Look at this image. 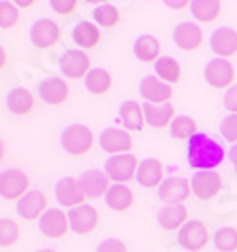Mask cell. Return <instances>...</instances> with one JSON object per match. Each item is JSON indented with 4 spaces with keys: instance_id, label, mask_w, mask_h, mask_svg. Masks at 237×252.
Returning a JSON list of instances; mask_svg holds the SVG:
<instances>
[{
    "instance_id": "6da1fadb",
    "label": "cell",
    "mask_w": 237,
    "mask_h": 252,
    "mask_svg": "<svg viewBox=\"0 0 237 252\" xmlns=\"http://www.w3.org/2000/svg\"><path fill=\"white\" fill-rule=\"evenodd\" d=\"M224 158V148L205 133H198L188 140V161L200 171H212Z\"/></svg>"
},
{
    "instance_id": "7a4b0ae2",
    "label": "cell",
    "mask_w": 237,
    "mask_h": 252,
    "mask_svg": "<svg viewBox=\"0 0 237 252\" xmlns=\"http://www.w3.org/2000/svg\"><path fill=\"white\" fill-rule=\"evenodd\" d=\"M63 148L72 154V156H84L88 154L93 144H95V137H93V131L88 126H82V124H74V126H68L63 131Z\"/></svg>"
},
{
    "instance_id": "3957f363",
    "label": "cell",
    "mask_w": 237,
    "mask_h": 252,
    "mask_svg": "<svg viewBox=\"0 0 237 252\" xmlns=\"http://www.w3.org/2000/svg\"><path fill=\"white\" fill-rule=\"evenodd\" d=\"M211 241L209 229L201 220H190L184 224V227H180L178 231V243L182 249L192 252L203 251Z\"/></svg>"
},
{
    "instance_id": "277c9868",
    "label": "cell",
    "mask_w": 237,
    "mask_h": 252,
    "mask_svg": "<svg viewBox=\"0 0 237 252\" xmlns=\"http://www.w3.org/2000/svg\"><path fill=\"white\" fill-rule=\"evenodd\" d=\"M138 159L133 154H122V156H112L106 165H104V173L110 177V180L124 184L127 180L135 177L138 173Z\"/></svg>"
},
{
    "instance_id": "5b68a950",
    "label": "cell",
    "mask_w": 237,
    "mask_h": 252,
    "mask_svg": "<svg viewBox=\"0 0 237 252\" xmlns=\"http://www.w3.org/2000/svg\"><path fill=\"white\" fill-rule=\"evenodd\" d=\"M31 178L19 169H8L0 175V193L4 199H23L29 193Z\"/></svg>"
},
{
    "instance_id": "8992f818",
    "label": "cell",
    "mask_w": 237,
    "mask_h": 252,
    "mask_svg": "<svg viewBox=\"0 0 237 252\" xmlns=\"http://www.w3.org/2000/svg\"><path fill=\"white\" fill-rule=\"evenodd\" d=\"M68 222H70V227L74 229L76 233L86 235V233H91V231H95L99 227L101 215L93 205H86L84 203V205H78L74 209H70Z\"/></svg>"
},
{
    "instance_id": "52a82bcc",
    "label": "cell",
    "mask_w": 237,
    "mask_h": 252,
    "mask_svg": "<svg viewBox=\"0 0 237 252\" xmlns=\"http://www.w3.org/2000/svg\"><path fill=\"white\" fill-rule=\"evenodd\" d=\"M236 66L228 59H212L205 68V80L211 88H232L236 82Z\"/></svg>"
},
{
    "instance_id": "ba28073f",
    "label": "cell",
    "mask_w": 237,
    "mask_h": 252,
    "mask_svg": "<svg viewBox=\"0 0 237 252\" xmlns=\"http://www.w3.org/2000/svg\"><path fill=\"white\" fill-rule=\"evenodd\" d=\"M101 148L112 156H122L133 150V137L127 133V129L108 127L101 133Z\"/></svg>"
},
{
    "instance_id": "9c48e42d",
    "label": "cell",
    "mask_w": 237,
    "mask_h": 252,
    "mask_svg": "<svg viewBox=\"0 0 237 252\" xmlns=\"http://www.w3.org/2000/svg\"><path fill=\"white\" fill-rule=\"evenodd\" d=\"M31 40L40 50H50L61 42V27L51 19H38L31 29Z\"/></svg>"
},
{
    "instance_id": "30bf717a",
    "label": "cell",
    "mask_w": 237,
    "mask_h": 252,
    "mask_svg": "<svg viewBox=\"0 0 237 252\" xmlns=\"http://www.w3.org/2000/svg\"><path fill=\"white\" fill-rule=\"evenodd\" d=\"M63 74H67L72 80H80V78H88L91 72V59L84 50H68L59 61Z\"/></svg>"
},
{
    "instance_id": "8fae6325",
    "label": "cell",
    "mask_w": 237,
    "mask_h": 252,
    "mask_svg": "<svg viewBox=\"0 0 237 252\" xmlns=\"http://www.w3.org/2000/svg\"><path fill=\"white\" fill-rule=\"evenodd\" d=\"M80 186L84 189L86 197L99 199V197L108 193V189H110V177L106 173L99 171V169H91V171H86L80 177Z\"/></svg>"
},
{
    "instance_id": "7c38bea8",
    "label": "cell",
    "mask_w": 237,
    "mask_h": 252,
    "mask_svg": "<svg viewBox=\"0 0 237 252\" xmlns=\"http://www.w3.org/2000/svg\"><path fill=\"white\" fill-rule=\"evenodd\" d=\"M68 216L61 209H48L46 215L40 218V231L51 239H61L68 231Z\"/></svg>"
},
{
    "instance_id": "4fadbf2b",
    "label": "cell",
    "mask_w": 237,
    "mask_h": 252,
    "mask_svg": "<svg viewBox=\"0 0 237 252\" xmlns=\"http://www.w3.org/2000/svg\"><path fill=\"white\" fill-rule=\"evenodd\" d=\"M140 95L152 104H163L173 97V88L158 76H146L140 84Z\"/></svg>"
},
{
    "instance_id": "5bb4252c",
    "label": "cell",
    "mask_w": 237,
    "mask_h": 252,
    "mask_svg": "<svg viewBox=\"0 0 237 252\" xmlns=\"http://www.w3.org/2000/svg\"><path fill=\"white\" fill-rule=\"evenodd\" d=\"M222 188V177L214 171H200L192 178V191L200 199H211Z\"/></svg>"
},
{
    "instance_id": "9a60e30c",
    "label": "cell",
    "mask_w": 237,
    "mask_h": 252,
    "mask_svg": "<svg viewBox=\"0 0 237 252\" xmlns=\"http://www.w3.org/2000/svg\"><path fill=\"white\" fill-rule=\"evenodd\" d=\"M192 186L186 178H167L160 186V199L167 205H182L190 197Z\"/></svg>"
},
{
    "instance_id": "2e32d148",
    "label": "cell",
    "mask_w": 237,
    "mask_h": 252,
    "mask_svg": "<svg viewBox=\"0 0 237 252\" xmlns=\"http://www.w3.org/2000/svg\"><path fill=\"white\" fill-rule=\"evenodd\" d=\"M57 201L61 203L63 207H78V205H84L86 201V193L80 186V180H76L72 177L61 178L57 182Z\"/></svg>"
},
{
    "instance_id": "e0dca14e",
    "label": "cell",
    "mask_w": 237,
    "mask_h": 252,
    "mask_svg": "<svg viewBox=\"0 0 237 252\" xmlns=\"http://www.w3.org/2000/svg\"><path fill=\"white\" fill-rule=\"evenodd\" d=\"M46 209H48V197L40 189L29 191L25 197L19 199V203H17V213L25 220H36L38 216L42 218L46 215Z\"/></svg>"
},
{
    "instance_id": "ac0fdd59",
    "label": "cell",
    "mask_w": 237,
    "mask_h": 252,
    "mask_svg": "<svg viewBox=\"0 0 237 252\" xmlns=\"http://www.w3.org/2000/svg\"><path fill=\"white\" fill-rule=\"evenodd\" d=\"M211 48L216 55H220V59L232 57L237 53V31L230 27H220L218 31H214L211 36Z\"/></svg>"
},
{
    "instance_id": "d6986e66",
    "label": "cell",
    "mask_w": 237,
    "mask_h": 252,
    "mask_svg": "<svg viewBox=\"0 0 237 252\" xmlns=\"http://www.w3.org/2000/svg\"><path fill=\"white\" fill-rule=\"evenodd\" d=\"M40 97L48 104H63L70 97V88L63 78H48L40 84Z\"/></svg>"
},
{
    "instance_id": "ffe728a7",
    "label": "cell",
    "mask_w": 237,
    "mask_h": 252,
    "mask_svg": "<svg viewBox=\"0 0 237 252\" xmlns=\"http://www.w3.org/2000/svg\"><path fill=\"white\" fill-rule=\"evenodd\" d=\"M144 116H146V124L156 129L162 127H171L175 122V106L171 102H163V104H152V102H144Z\"/></svg>"
},
{
    "instance_id": "44dd1931",
    "label": "cell",
    "mask_w": 237,
    "mask_h": 252,
    "mask_svg": "<svg viewBox=\"0 0 237 252\" xmlns=\"http://www.w3.org/2000/svg\"><path fill=\"white\" fill-rule=\"evenodd\" d=\"M175 44L184 51L198 50L203 44V31L196 23H180L175 29Z\"/></svg>"
},
{
    "instance_id": "7402d4cb",
    "label": "cell",
    "mask_w": 237,
    "mask_h": 252,
    "mask_svg": "<svg viewBox=\"0 0 237 252\" xmlns=\"http://www.w3.org/2000/svg\"><path fill=\"white\" fill-rule=\"evenodd\" d=\"M137 180L142 188H156L162 186L163 182V165L160 159L156 158H148L142 163L138 165Z\"/></svg>"
},
{
    "instance_id": "603a6c76",
    "label": "cell",
    "mask_w": 237,
    "mask_h": 252,
    "mask_svg": "<svg viewBox=\"0 0 237 252\" xmlns=\"http://www.w3.org/2000/svg\"><path fill=\"white\" fill-rule=\"evenodd\" d=\"M8 108H10V112L15 114V116H27V114H31L34 110V106H36V99H34V95L25 88H15L12 89L10 93H8Z\"/></svg>"
},
{
    "instance_id": "cb8c5ba5",
    "label": "cell",
    "mask_w": 237,
    "mask_h": 252,
    "mask_svg": "<svg viewBox=\"0 0 237 252\" xmlns=\"http://www.w3.org/2000/svg\"><path fill=\"white\" fill-rule=\"evenodd\" d=\"M72 40L84 50H95L102 40L99 27L89 21H80L72 31Z\"/></svg>"
},
{
    "instance_id": "d4e9b609",
    "label": "cell",
    "mask_w": 237,
    "mask_h": 252,
    "mask_svg": "<svg viewBox=\"0 0 237 252\" xmlns=\"http://www.w3.org/2000/svg\"><path fill=\"white\" fill-rule=\"evenodd\" d=\"M158 222L163 229H178L188 222V209L184 205H165L158 213Z\"/></svg>"
},
{
    "instance_id": "484cf974",
    "label": "cell",
    "mask_w": 237,
    "mask_h": 252,
    "mask_svg": "<svg viewBox=\"0 0 237 252\" xmlns=\"http://www.w3.org/2000/svg\"><path fill=\"white\" fill-rule=\"evenodd\" d=\"M135 55L138 57V61H142V63H158L162 57V44H160V40L156 36H152V34H142V36L137 38V42H135Z\"/></svg>"
},
{
    "instance_id": "4316f807",
    "label": "cell",
    "mask_w": 237,
    "mask_h": 252,
    "mask_svg": "<svg viewBox=\"0 0 237 252\" xmlns=\"http://www.w3.org/2000/svg\"><path fill=\"white\" fill-rule=\"evenodd\" d=\"M120 118L127 131H140L144 127V108L137 101H127L120 108Z\"/></svg>"
},
{
    "instance_id": "83f0119b",
    "label": "cell",
    "mask_w": 237,
    "mask_h": 252,
    "mask_svg": "<svg viewBox=\"0 0 237 252\" xmlns=\"http://www.w3.org/2000/svg\"><path fill=\"white\" fill-rule=\"evenodd\" d=\"M192 13L198 21H203V23H212L220 17V12H222V4L218 0H196L192 2Z\"/></svg>"
},
{
    "instance_id": "f1b7e54d",
    "label": "cell",
    "mask_w": 237,
    "mask_h": 252,
    "mask_svg": "<svg viewBox=\"0 0 237 252\" xmlns=\"http://www.w3.org/2000/svg\"><path fill=\"white\" fill-rule=\"evenodd\" d=\"M108 207L114 211H127L133 205V191L127 188L125 184H114L104 195Z\"/></svg>"
},
{
    "instance_id": "f546056e",
    "label": "cell",
    "mask_w": 237,
    "mask_h": 252,
    "mask_svg": "<svg viewBox=\"0 0 237 252\" xmlns=\"http://www.w3.org/2000/svg\"><path fill=\"white\" fill-rule=\"evenodd\" d=\"M86 88L95 95H104L112 88V76L106 68H93L86 78Z\"/></svg>"
},
{
    "instance_id": "4dcf8cb0",
    "label": "cell",
    "mask_w": 237,
    "mask_h": 252,
    "mask_svg": "<svg viewBox=\"0 0 237 252\" xmlns=\"http://www.w3.org/2000/svg\"><path fill=\"white\" fill-rule=\"evenodd\" d=\"M169 133H171L173 139L190 140L194 135H198V124L190 116H178V118H175V122L171 124V127H169Z\"/></svg>"
},
{
    "instance_id": "1f68e13d",
    "label": "cell",
    "mask_w": 237,
    "mask_h": 252,
    "mask_svg": "<svg viewBox=\"0 0 237 252\" xmlns=\"http://www.w3.org/2000/svg\"><path fill=\"white\" fill-rule=\"evenodd\" d=\"M156 72H158V78H162L163 82L167 84H176L180 80V74H182V68L178 61H175L173 57H162L158 63H156Z\"/></svg>"
},
{
    "instance_id": "d6a6232c",
    "label": "cell",
    "mask_w": 237,
    "mask_h": 252,
    "mask_svg": "<svg viewBox=\"0 0 237 252\" xmlns=\"http://www.w3.org/2000/svg\"><path fill=\"white\" fill-rule=\"evenodd\" d=\"M93 17H95V21L101 27H108V29L120 23V12L112 4H102L99 8H95L93 10Z\"/></svg>"
},
{
    "instance_id": "836d02e7",
    "label": "cell",
    "mask_w": 237,
    "mask_h": 252,
    "mask_svg": "<svg viewBox=\"0 0 237 252\" xmlns=\"http://www.w3.org/2000/svg\"><path fill=\"white\" fill-rule=\"evenodd\" d=\"M214 245L220 252L237 251V229L234 227H222L214 235Z\"/></svg>"
},
{
    "instance_id": "e575fe53",
    "label": "cell",
    "mask_w": 237,
    "mask_h": 252,
    "mask_svg": "<svg viewBox=\"0 0 237 252\" xmlns=\"http://www.w3.org/2000/svg\"><path fill=\"white\" fill-rule=\"evenodd\" d=\"M19 19H21V13L17 10V4L2 0L0 2V27L2 29H13L19 23Z\"/></svg>"
},
{
    "instance_id": "d590c367",
    "label": "cell",
    "mask_w": 237,
    "mask_h": 252,
    "mask_svg": "<svg viewBox=\"0 0 237 252\" xmlns=\"http://www.w3.org/2000/svg\"><path fill=\"white\" fill-rule=\"evenodd\" d=\"M17 239H19V226L13 220L2 218L0 220V245L12 247L13 243H17Z\"/></svg>"
},
{
    "instance_id": "8d00e7d4",
    "label": "cell",
    "mask_w": 237,
    "mask_h": 252,
    "mask_svg": "<svg viewBox=\"0 0 237 252\" xmlns=\"http://www.w3.org/2000/svg\"><path fill=\"white\" fill-rule=\"evenodd\" d=\"M220 133L226 140L237 144V114H230L220 124Z\"/></svg>"
},
{
    "instance_id": "74e56055",
    "label": "cell",
    "mask_w": 237,
    "mask_h": 252,
    "mask_svg": "<svg viewBox=\"0 0 237 252\" xmlns=\"http://www.w3.org/2000/svg\"><path fill=\"white\" fill-rule=\"evenodd\" d=\"M97 252H129V249L122 239L110 237V239H104L101 243Z\"/></svg>"
},
{
    "instance_id": "f35d334b",
    "label": "cell",
    "mask_w": 237,
    "mask_h": 252,
    "mask_svg": "<svg viewBox=\"0 0 237 252\" xmlns=\"http://www.w3.org/2000/svg\"><path fill=\"white\" fill-rule=\"evenodd\" d=\"M76 6H78L76 0H53V2H51V8L57 13H61V15H70V13H74Z\"/></svg>"
},
{
    "instance_id": "ab89813d",
    "label": "cell",
    "mask_w": 237,
    "mask_h": 252,
    "mask_svg": "<svg viewBox=\"0 0 237 252\" xmlns=\"http://www.w3.org/2000/svg\"><path fill=\"white\" fill-rule=\"evenodd\" d=\"M224 106L226 110H230L232 114H237V86L230 88L224 95Z\"/></svg>"
},
{
    "instance_id": "60d3db41",
    "label": "cell",
    "mask_w": 237,
    "mask_h": 252,
    "mask_svg": "<svg viewBox=\"0 0 237 252\" xmlns=\"http://www.w3.org/2000/svg\"><path fill=\"white\" fill-rule=\"evenodd\" d=\"M165 6H167V8H173V10H182V8H186V6H188V2H186V0H180V2L167 0V2H165Z\"/></svg>"
},
{
    "instance_id": "b9f144b4",
    "label": "cell",
    "mask_w": 237,
    "mask_h": 252,
    "mask_svg": "<svg viewBox=\"0 0 237 252\" xmlns=\"http://www.w3.org/2000/svg\"><path fill=\"white\" fill-rule=\"evenodd\" d=\"M19 8H29V6H34V0H17L15 2Z\"/></svg>"
},
{
    "instance_id": "7bdbcfd3",
    "label": "cell",
    "mask_w": 237,
    "mask_h": 252,
    "mask_svg": "<svg viewBox=\"0 0 237 252\" xmlns=\"http://www.w3.org/2000/svg\"><path fill=\"white\" fill-rule=\"evenodd\" d=\"M230 159H232V163L237 167V144L232 148V150H230Z\"/></svg>"
},
{
    "instance_id": "ee69618b",
    "label": "cell",
    "mask_w": 237,
    "mask_h": 252,
    "mask_svg": "<svg viewBox=\"0 0 237 252\" xmlns=\"http://www.w3.org/2000/svg\"><path fill=\"white\" fill-rule=\"evenodd\" d=\"M38 252H55V251H51V249H42V251H38Z\"/></svg>"
}]
</instances>
